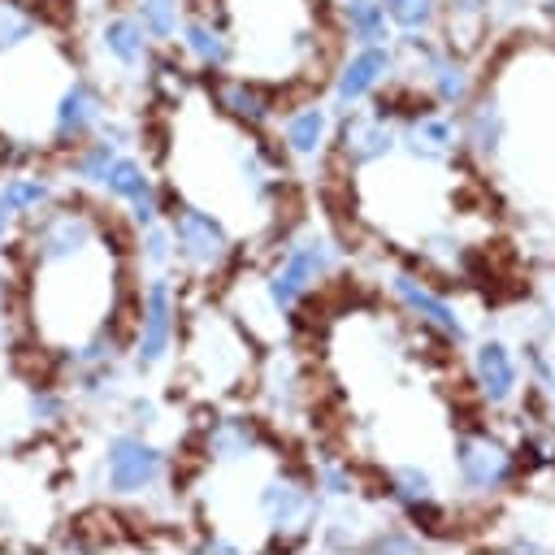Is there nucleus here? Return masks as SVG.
Returning <instances> with one entry per match:
<instances>
[{"instance_id":"1a4fd4ad","label":"nucleus","mask_w":555,"mask_h":555,"mask_svg":"<svg viewBox=\"0 0 555 555\" xmlns=\"http://www.w3.org/2000/svg\"><path fill=\"white\" fill-rule=\"evenodd\" d=\"M95 48H100V56L104 61H113L121 74H147L152 69V39L143 35V26L130 17V13H108V17H100V26H95Z\"/></svg>"},{"instance_id":"ddd939ff","label":"nucleus","mask_w":555,"mask_h":555,"mask_svg":"<svg viewBox=\"0 0 555 555\" xmlns=\"http://www.w3.org/2000/svg\"><path fill=\"white\" fill-rule=\"evenodd\" d=\"M152 186H156V182H152L147 165H143L139 156H130L126 147L113 152V160L104 165V173H100V182H95V191H104V195L117 199V204H130V199H139V195L152 191Z\"/></svg>"},{"instance_id":"393cba45","label":"nucleus","mask_w":555,"mask_h":555,"mask_svg":"<svg viewBox=\"0 0 555 555\" xmlns=\"http://www.w3.org/2000/svg\"><path fill=\"white\" fill-rule=\"evenodd\" d=\"M17 230H22V221L0 204V251H9L13 247V238H17Z\"/></svg>"},{"instance_id":"b1692460","label":"nucleus","mask_w":555,"mask_h":555,"mask_svg":"<svg viewBox=\"0 0 555 555\" xmlns=\"http://www.w3.org/2000/svg\"><path fill=\"white\" fill-rule=\"evenodd\" d=\"M429 69H434V91L442 100H464V91H468L464 65H455L451 56H429Z\"/></svg>"},{"instance_id":"f8f14e48","label":"nucleus","mask_w":555,"mask_h":555,"mask_svg":"<svg viewBox=\"0 0 555 555\" xmlns=\"http://www.w3.org/2000/svg\"><path fill=\"white\" fill-rule=\"evenodd\" d=\"M52 9L43 0H0V56L48 35Z\"/></svg>"},{"instance_id":"4be33fe9","label":"nucleus","mask_w":555,"mask_h":555,"mask_svg":"<svg viewBox=\"0 0 555 555\" xmlns=\"http://www.w3.org/2000/svg\"><path fill=\"white\" fill-rule=\"evenodd\" d=\"M382 13L399 30H425L434 22V0H382Z\"/></svg>"},{"instance_id":"9d476101","label":"nucleus","mask_w":555,"mask_h":555,"mask_svg":"<svg viewBox=\"0 0 555 555\" xmlns=\"http://www.w3.org/2000/svg\"><path fill=\"white\" fill-rule=\"evenodd\" d=\"M386 74H390V52H386V43L356 48L351 61L334 74V100H338L343 108H347V104H360Z\"/></svg>"},{"instance_id":"dca6fc26","label":"nucleus","mask_w":555,"mask_h":555,"mask_svg":"<svg viewBox=\"0 0 555 555\" xmlns=\"http://www.w3.org/2000/svg\"><path fill=\"white\" fill-rule=\"evenodd\" d=\"M390 143H395V134L386 130V121L373 113V117H347L343 121V152L351 156V160H377V156H386L390 152Z\"/></svg>"},{"instance_id":"6ab92c4d","label":"nucleus","mask_w":555,"mask_h":555,"mask_svg":"<svg viewBox=\"0 0 555 555\" xmlns=\"http://www.w3.org/2000/svg\"><path fill=\"white\" fill-rule=\"evenodd\" d=\"M395 286H399V295H403V299H408V304H412L416 312H425V317H429L434 325H442V330H451V334H460V321L451 317V308H447L442 299H434V295H429L425 286H416L412 278H395Z\"/></svg>"},{"instance_id":"6e6552de","label":"nucleus","mask_w":555,"mask_h":555,"mask_svg":"<svg viewBox=\"0 0 555 555\" xmlns=\"http://www.w3.org/2000/svg\"><path fill=\"white\" fill-rule=\"evenodd\" d=\"M160 473H165L160 451H156L152 442L134 438V434L113 438L108 451H104V481H108V490H117V494H139V490L156 486Z\"/></svg>"},{"instance_id":"423d86ee","label":"nucleus","mask_w":555,"mask_h":555,"mask_svg":"<svg viewBox=\"0 0 555 555\" xmlns=\"http://www.w3.org/2000/svg\"><path fill=\"white\" fill-rule=\"evenodd\" d=\"M178 48L182 56L199 69V74H225L234 65V39H230V26L217 17V9L208 4H186V17H182V30H178Z\"/></svg>"},{"instance_id":"0eeeda50","label":"nucleus","mask_w":555,"mask_h":555,"mask_svg":"<svg viewBox=\"0 0 555 555\" xmlns=\"http://www.w3.org/2000/svg\"><path fill=\"white\" fill-rule=\"evenodd\" d=\"M208 100L217 104L221 117L238 121L243 130H256V126H264L278 113V100H273V87L269 82H260L251 74H230V69L225 74H212Z\"/></svg>"},{"instance_id":"5701e85b","label":"nucleus","mask_w":555,"mask_h":555,"mask_svg":"<svg viewBox=\"0 0 555 555\" xmlns=\"http://www.w3.org/2000/svg\"><path fill=\"white\" fill-rule=\"evenodd\" d=\"M139 256L152 269H165L173 260V243H169V225L165 221H152V225L139 230Z\"/></svg>"},{"instance_id":"39448f33","label":"nucleus","mask_w":555,"mask_h":555,"mask_svg":"<svg viewBox=\"0 0 555 555\" xmlns=\"http://www.w3.org/2000/svg\"><path fill=\"white\" fill-rule=\"evenodd\" d=\"M134 356L139 364H156L165 360V351L173 347V334H178V295H173V282L169 278H147V286L139 291V308H134Z\"/></svg>"},{"instance_id":"7ed1b4c3","label":"nucleus","mask_w":555,"mask_h":555,"mask_svg":"<svg viewBox=\"0 0 555 555\" xmlns=\"http://www.w3.org/2000/svg\"><path fill=\"white\" fill-rule=\"evenodd\" d=\"M104 113H108V100H104L100 82L87 78V74H74L61 87L56 104H52V117H48V152H61L65 156L78 143H87L95 134V126L104 121Z\"/></svg>"},{"instance_id":"20e7f679","label":"nucleus","mask_w":555,"mask_h":555,"mask_svg":"<svg viewBox=\"0 0 555 555\" xmlns=\"http://www.w3.org/2000/svg\"><path fill=\"white\" fill-rule=\"evenodd\" d=\"M325 273H330V247H325L321 238L291 243V247L282 251L278 269L269 273L264 295H269V304H273L278 312H291V308H299V304L312 295V286H317Z\"/></svg>"},{"instance_id":"bb28decb","label":"nucleus","mask_w":555,"mask_h":555,"mask_svg":"<svg viewBox=\"0 0 555 555\" xmlns=\"http://www.w3.org/2000/svg\"><path fill=\"white\" fill-rule=\"evenodd\" d=\"M486 0H451V9H460V13H477Z\"/></svg>"},{"instance_id":"f257e3e1","label":"nucleus","mask_w":555,"mask_h":555,"mask_svg":"<svg viewBox=\"0 0 555 555\" xmlns=\"http://www.w3.org/2000/svg\"><path fill=\"white\" fill-rule=\"evenodd\" d=\"M121 247L117 221L82 195H56L22 221L9 251L22 269L17 321L30 347L74 369L117 356L126 334Z\"/></svg>"},{"instance_id":"412c9836","label":"nucleus","mask_w":555,"mask_h":555,"mask_svg":"<svg viewBox=\"0 0 555 555\" xmlns=\"http://www.w3.org/2000/svg\"><path fill=\"white\" fill-rule=\"evenodd\" d=\"M408 143H412V152L442 156V152L455 143V130H451V121H442V117H421V121L408 130Z\"/></svg>"},{"instance_id":"aec40b11","label":"nucleus","mask_w":555,"mask_h":555,"mask_svg":"<svg viewBox=\"0 0 555 555\" xmlns=\"http://www.w3.org/2000/svg\"><path fill=\"white\" fill-rule=\"evenodd\" d=\"M477 373H481V386L490 390V399H503L507 390H512V360H507V351L503 347H481V356H477Z\"/></svg>"},{"instance_id":"f3484780","label":"nucleus","mask_w":555,"mask_h":555,"mask_svg":"<svg viewBox=\"0 0 555 555\" xmlns=\"http://www.w3.org/2000/svg\"><path fill=\"white\" fill-rule=\"evenodd\" d=\"M343 17H347V30L356 39V48H369V43H386V13H382V0H343Z\"/></svg>"},{"instance_id":"9b49d317","label":"nucleus","mask_w":555,"mask_h":555,"mask_svg":"<svg viewBox=\"0 0 555 555\" xmlns=\"http://www.w3.org/2000/svg\"><path fill=\"white\" fill-rule=\"evenodd\" d=\"M56 195H61V191H56L52 173H43V169H13V173L0 182V204H4L17 221H26V217H35L39 208H48Z\"/></svg>"},{"instance_id":"2eb2a0df","label":"nucleus","mask_w":555,"mask_h":555,"mask_svg":"<svg viewBox=\"0 0 555 555\" xmlns=\"http://www.w3.org/2000/svg\"><path fill=\"white\" fill-rule=\"evenodd\" d=\"M130 17L143 26V35L152 43H178L186 0H130Z\"/></svg>"},{"instance_id":"a878e982","label":"nucleus","mask_w":555,"mask_h":555,"mask_svg":"<svg viewBox=\"0 0 555 555\" xmlns=\"http://www.w3.org/2000/svg\"><path fill=\"white\" fill-rule=\"evenodd\" d=\"M9 299H13V269L9 260H0V308H9Z\"/></svg>"},{"instance_id":"4468645a","label":"nucleus","mask_w":555,"mask_h":555,"mask_svg":"<svg viewBox=\"0 0 555 555\" xmlns=\"http://www.w3.org/2000/svg\"><path fill=\"white\" fill-rule=\"evenodd\" d=\"M325 134H330V113L321 104H304V108L286 113V121H282V139L295 156H317Z\"/></svg>"},{"instance_id":"f03ea898","label":"nucleus","mask_w":555,"mask_h":555,"mask_svg":"<svg viewBox=\"0 0 555 555\" xmlns=\"http://www.w3.org/2000/svg\"><path fill=\"white\" fill-rule=\"evenodd\" d=\"M169 225V243H173V260L186 264L191 273H212L230 260V230L221 217H212L208 208L195 204H178L165 212Z\"/></svg>"},{"instance_id":"a211bd4d","label":"nucleus","mask_w":555,"mask_h":555,"mask_svg":"<svg viewBox=\"0 0 555 555\" xmlns=\"http://www.w3.org/2000/svg\"><path fill=\"white\" fill-rule=\"evenodd\" d=\"M460 468H464V477H468V481L490 486L494 477H503L507 455H503L494 442H486V438H468V442L460 447Z\"/></svg>"}]
</instances>
